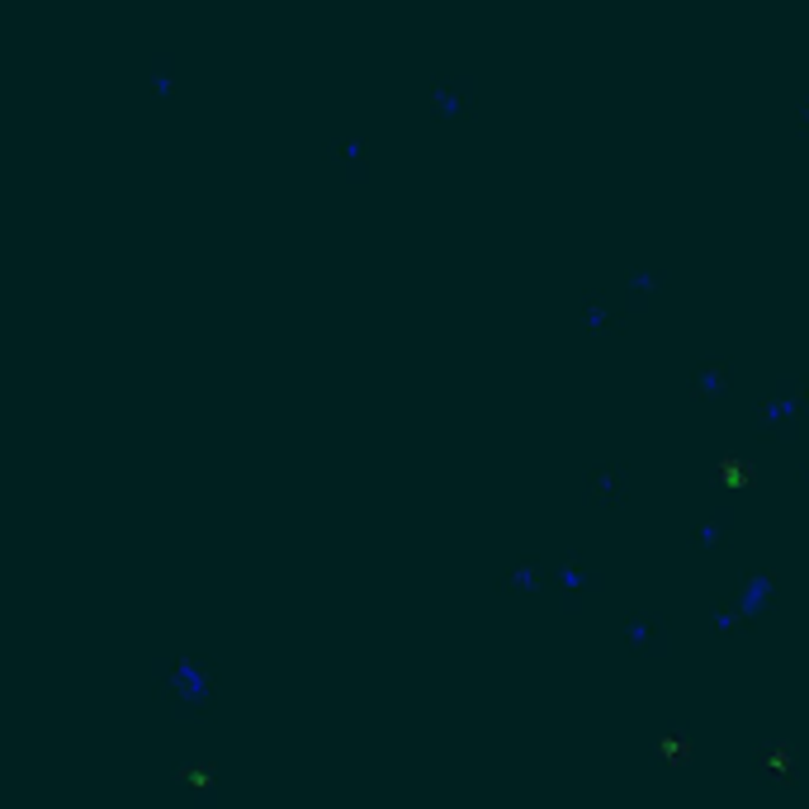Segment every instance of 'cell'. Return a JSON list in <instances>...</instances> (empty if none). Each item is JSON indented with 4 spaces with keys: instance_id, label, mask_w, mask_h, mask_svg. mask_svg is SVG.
Masks as SVG:
<instances>
[{
    "instance_id": "3",
    "label": "cell",
    "mask_w": 809,
    "mask_h": 809,
    "mask_svg": "<svg viewBox=\"0 0 809 809\" xmlns=\"http://www.w3.org/2000/svg\"><path fill=\"white\" fill-rule=\"evenodd\" d=\"M327 147H331V162H341L350 181H365V166H360V156H365V137H360V133H350V137H331Z\"/></svg>"
},
{
    "instance_id": "1",
    "label": "cell",
    "mask_w": 809,
    "mask_h": 809,
    "mask_svg": "<svg viewBox=\"0 0 809 809\" xmlns=\"http://www.w3.org/2000/svg\"><path fill=\"white\" fill-rule=\"evenodd\" d=\"M204 654H190V648H181V654H166L156 658V677H162V687L171 696V710L181 719H204L208 715V677H204Z\"/></svg>"
},
{
    "instance_id": "2",
    "label": "cell",
    "mask_w": 809,
    "mask_h": 809,
    "mask_svg": "<svg viewBox=\"0 0 809 809\" xmlns=\"http://www.w3.org/2000/svg\"><path fill=\"white\" fill-rule=\"evenodd\" d=\"M175 66H181V58H175L171 48H152L147 52V85L156 100H175Z\"/></svg>"
},
{
    "instance_id": "4",
    "label": "cell",
    "mask_w": 809,
    "mask_h": 809,
    "mask_svg": "<svg viewBox=\"0 0 809 809\" xmlns=\"http://www.w3.org/2000/svg\"><path fill=\"white\" fill-rule=\"evenodd\" d=\"M208 777H214V767H208V762H195V758H185V762L171 767V781H175V786H204Z\"/></svg>"
}]
</instances>
